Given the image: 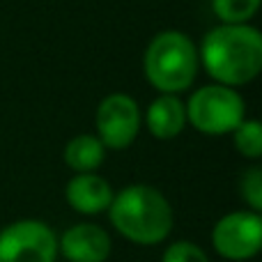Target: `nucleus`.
<instances>
[{"mask_svg": "<svg viewBox=\"0 0 262 262\" xmlns=\"http://www.w3.org/2000/svg\"><path fill=\"white\" fill-rule=\"evenodd\" d=\"M198 62L216 83L246 85L262 69V35L249 23H221L203 37Z\"/></svg>", "mask_w": 262, "mask_h": 262, "instance_id": "1", "label": "nucleus"}, {"mask_svg": "<svg viewBox=\"0 0 262 262\" xmlns=\"http://www.w3.org/2000/svg\"><path fill=\"white\" fill-rule=\"evenodd\" d=\"M108 219L113 228L140 246L161 244L172 230V207L159 189L147 184L124 186L108 205Z\"/></svg>", "mask_w": 262, "mask_h": 262, "instance_id": "2", "label": "nucleus"}, {"mask_svg": "<svg viewBox=\"0 0 262 262\" xmlns=\"http://www.w3.org/2000/svg\"><path fill=\"white\" fill-rule=\"evenodd\" d=\"M198 49L180 30H163L147 44L143 72L161 95H177L193 85L198 74Z\"/></svg>", "mask_w": 262, "mask_h": 262, "instance_id": "3", "label": "nucleus"}, {"mask_svg": "<svg viewBox=\"0 0 262 262\" xmlns=\"http://www.w3.org/2000/svg\"><path fill=\"white\" fill-rule=\"evenodd\" d=\"M186 106V122L205 136H226L246 120V104L235 88L212 83L189 97Z\"/></svg>", "mask_w": 262, "mask_h": 262, "instance_id": "4", "label": "nucleus"}, {"mask_svg": "<svg viewBox=\"0 0 262 262\" xmlns=\"http://www.w3.org/2000/svg\"><path fill=\"white\" fill-rule=\"evenodd\" d=\"M58 237L39 219H21L0 230V262H55Z\"/></svg>", "mask_w": 262, "mask_h": 262, "instance_id": "5", "label": "nucleus"}, {"mask_svg": "<svg viewBox=\"0 0 262 262\" xmlns=\"http://www.w3.org/2000/svg\"><path fill=\"white\" fill-rule=\"evenodd\" d=\"M212 244L226 260L244 262L262 249V216L253 209L230 212L216 221L212 230Z\"/></svg>", "mask_w": 262, "mask_h": 262, "instance_id": "6", "label": "nucleus"}, {"mask_svg": "<svg viewBox=\"0 0 262 262\" xmlns=\"http://www.w3.org/2000/svg\"><path fill=\"white\" fill-rule=\"evenodd\" d=\"M97 138L106 149H127L140 129V108L134 97L113 92L97 106Z\"/></svg>", "mask_w": 262, "mask_h": 262, "instance_id": "7", "label": "nucleus"}, {"mask_svg": "<svg viewBox=\"0 0 262 262\" xmlns=\"http://www.w3.org/2000/svg\"><path fill=\"white\" fill-rule=\"evenodd\" d=\"M58 251L67 262H106L111 255V237L97 223H76L62 232Z\"/></svg>", "mask_w": 262, "mask_h": 262, "instance_id": "8", "label": "nucleus"}, {"mask_svg": "<svg viewBox=\"0 0 262 262\" xmlns=\"http://www.w3.org/2000/svg\"><path fill=\"white\" fill-rule=\"evenodd\" d=\"M113 195L115 193L111 184L97 172H76L64 189V198H67L69 207L78 214H88V216L106 212Z\"/></svg>", "mask_w": 262, "mask_h": 262, "instance_id": "9", "label": "nucleus"}, {"mask_svg": "<svg viewBox=\"0 0 262 262\" xmlns=\"http://www.w3.org/2000/svg\"><path fill=\"white\" fill-rule=\"evenodd\" d=\"M145 124L159 140H170L186 127V106L177 95H159L145 111Z\"/></svg>", "mask_w": 262, "mask_h": 262, "instance_id": "10", "label": "nucleus"}, {"mask_svg": "<svg viewBox=\"0 0 262 262\" xmlns=\"http://www.w3.org/2000/svg\"><path fill=\"white\" fill-rule=\"evenodd\" d=\"M104 159H106L104 143L92 134L76 136L64 147V163L74 172H95L104 163Z\"/></svg>", "mask_w": 262, "mask_h": 262, "instance_id": "11", "label": "nucleus"}, {"mask_svg": "<svg viewBox=\"0 0 262 262\" xmlns=\"http://www.w3.org/2000/svg\"><path fill=\"white\" fill-rule=\"evenodd\" d=\"M235 147L242 157L260 159L262 157V124L258 120H242L232 131Z\"/></svg>", "mask_w": 262, "mask_h": 262, "instance_id": "12", "label": "nucleus"}, {"mask_svg": "<svg viewBox=\"0 0 262 262\" xmlns=\"http://www.w3.org/2000/svg\"><path fill=\"white\" fill-rule=\"evenodd\" d=\"M212 9L223 23H246L260 9V0H212Z\"/></svg>", "mask_w": 262, "mask_h": 262, "instance_id": "13", "label": "nucleus"}, {"mask_svg": "<svg viewBox=\"0 0 262 262\" xmlns=\"http://www.w3.org/2000/svg\"><path fill=\"white\" fill-rule=\"evenodd\" d=\"M242 198L251 205L253 212H260L262 209V168L258 166H251L249 170L242 175Z\"/></svg>", "mask_w": 262, "mask_h": 262, "instance_id": "14", "label": "nucleus"}, {"mask_svg": "<svg viewBox=\"0 0 262 262\" xmlns=\"http://www.w3.org/2000/svg\"><path fill=\"white\" fill-rule=\"evenodd\" d=\"M161 262H209V258L198 244L182 239V242L170 244L163 251Z\"/></svg>", "mask_w": 262, "mask_h": 262, "instance_id": "15", "label": "nucleus"}]
</instances>
